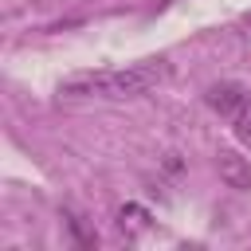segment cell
Wrapping results in <instances>:
<instances>
[{
  "label": "cell",
  "mask_w": 251,
  "mask_h": 251,
  "mask_svg": "<svg viewBox=\"0 0 251 251\" xmlns=\"http://www.w3.org/2000/svg\"><path fill=\"white\" fill-rule=\"evenodd\" d=\"M165 59H141L129 67H102V71H75L59 82V94L67 98H141L157 90L169 78Z\"/></svg>",
  "instance_id": "obj_1"
},
{
  "label": "cell",
  "mask_w": 251,
  "mask_h": 251,
  "mask_svg": "<svg viewBox=\"0 0 251 251\" xmlns=\"http://www.w3.org/2000/svg\"><path fill=\"white\" fill-rule=\"evenodd\" d=\"M216 169H220V180L227 184V188H251V161L247 157H239L235 149H220L216 153Z\"/></svg>",
  "instance_id": "obj_2"
},
{
  "label": "cell",
  "mask_w": 251,
  "mask_h": 251,
  "mask_svg": "<svg viewBox=\"0 0 251 251\" xmlns=\"http://www.w3.org/2000/svg\"><path fill=\"white\" fill-rule=\"evenodd\" d=\"M251 90L243 86V82H216L208 94H204V102L216 110V114H224V118H231L239 106H243V98H247Z\"/></svg>",
  "instance_id": "obj_3"
},
{
  "label": "cell",
  "mask_w": 251,
  "mask_h": 251,
  "mask_svg": "<svg viewBox=\"0 0 251 251\" xmlns=\"http://www.w3.org/2000/svg\"><path fill=\"white\" fill-rule=\"evenodd\" d=\"M231 129H235V137H239V141H247V145H251V94H247V98H243V106L231 114Z\"/></svg>",
  "instance_id": "obj_4"
},
{
  "label": "cell",
  "mask_w": 251,
  "mask_h": 251,
  "mask_svg": "<svg viewBox=\"0 0 251 251\" xmlns=\"http://www.w3.org/2000/svg\"><path fill=\"white\" fill-rule=\"evenodd\" d=\"M118 224H122V231H126V227H141V224H145V212H141L137 204H129V208L118 212Z\"/></svg>",
  "instance_id": "obj_5"
},
{
  "label": "cell",
  "mask_w": 251,
  "mask_h": 251,
  "mask_svg": "<svg viewBox=\"0 0 251 251\" xmlns=\"http://www.w3.org/2000/svg\"><path fill=\"white\" fill-rule=\"evenodd\" d=\"M247 20H251V16H247Z\"/></svg>",
  "instance_id": "obj_6"
}]
</instances>
